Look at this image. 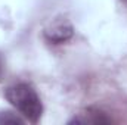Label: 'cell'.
Returning <instances> with one entry per match:
<instances>
[{"label": "cell", "mask_w": 127, "mask_h": 125, "mask_svg": "<svg viewBox=\"0 0 127 125\" xmlns=\"http://www.w3.org/2000/svg\"><path fill=\"white\" fill-rule=\"evenodd\" d=\"M111 122L109 118L105 116V113L99 109L89 107L78 113V116H74V119L69 121V124H108Z\"/></svg>", "instance_id": "3"}, {"label": "cell", "mask_w": 127, "mask_h": 125, "mask_svg": "<svg viewBox=\"0 0 127 125\" xmlns=\"http://www.w3.org/2000/svg\"><path fill=\"white\" fill-rule=\"evenodd\" d=\"M0 124H22V119L15 116L10 112H1L0 113Z\"/></svg>", "instance_id": "4"}, {"label": "cell", "mask_w": 127, "mask_h": 125, "mask_svg": "<svg viewBox=\"0 0 127 125\" xmlns=\"http://www.w3.org/2000/svg\"><path fill=\"white\" fill-rule=\"evenodd\" d=\"M44 38L53 44H61L64 41L69 40L74 34L72 25L69 24L68 19L65 18H58L55 21H52L46 28H44Z\"/></svg>", "instance_id": "2"}, {"label": "cell", "mask_w": 127, "mask_h": 125, "mask_svg": "<svg viewBox=\"0 0 127 125\" xmlns=\"http://www.w3.org/2000/svg\"><path fill=\"white\" fill-rule=\"evenodd\" d=\"M0 75H1V62H0Z\"/></svg>", "instance_id": "5"}, {"label": "cell", "mask_w": 127, "mask_h": 125, "mask_svg": "<svg viewBox=\"0 0 127 125\" xmlns=\"http://www.w3.org/2000/svg\"><path fill=\"white\" fill-rule=\"evenodd\" d=\"M4 97L30 122H37L41 118L43 104H41L38 94L35 93V90L31 85H28L25 83L13 84V85L6 88Z\"/></svg>", "instance_id": "1"}]
</instances>
